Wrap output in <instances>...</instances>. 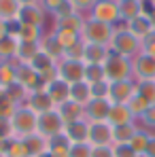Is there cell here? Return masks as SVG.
<instances>
[{"label":"cell","mask_w":155,"mask_h":157,"mask_svg":"<svg viewBox=\"0 0 155 157\" xmlns=\"http://www.w3.org/2000/svg\"><path fill=\"white\" fill-rule=\"evenodd\" d=\"M0 138H2V140L15 138V132H13V123H11V119H6V117H0Z\"/></svg>","instance_id":"cell-47"},{"label":"cell","mask_w":155,"mask_h":157,"mask_svg":"<svg viewBox=\"0 0 155 157\" xmlns=\"http://www.w3.org/2000/svg\"><path fill=\"white\" fill-rule=\"evenodd\" d=\"M113 32L115 26H108L104 21H98L94 17H85V24L81 30V38L85 43H96V45H110V38H113Z\"/></svg>","instance_id":"cell-2"},{"label":"cell","mask_w":155,"mask_h":157,"mask_svg":"<svg viewBox=\"0 0 155 157\" xmlns=\"http://www.w3.org/2000/svg\"><path fill=\"white\" fill-rule=\"evenodd\" d=\"M41 4L45 6V11L49 13V17H53V15H57L68 4V0H41Z\"/></svg>","instance_id":"cell-46"},{"label":"cell","mask_w":155,"mask_h":157,"mask_svg":"<svg viewBox=\"0 0 155 157\" xmlns=\"http://www.w3.org/2000/svg\"><path fill=\"white\" fill-rule=\"evenodd\" d=\"M47 94H49V98L53 100V104H55V108L57 106H62L64 102H68L70 100V83H66L64 78H55L53 83H49L47 87Z\"/></svg>","instance_id":"cell-16"},{"label":"cell","mask_w":155,"mask_h":157,"mask_svg":"<svg viewBox=\"0 0 155 157\" xmlns=\"http://www.w3.org/2000/svg\"><path fill=\"white\" fill-rule=\"evenodd\" d=\"M138 125L145 128V130H149V132H155V104H151L147 108V113L142 115V119L138 121Z\"/></svg>","instance_id":"cell-44"},{"label":"cell","mask_w":155,"mask_h":157,"mask_svg":"<svg viewBox=\"0 0 155 157\" xmlns=\"http://www.w3.org/2000/svg\"><path fill=\"white\" fill-rule=\"evenodd\" d=\"M151 4H153V9H155V0H151Z\"/></svg>","instance_id":"cell-60"},{"label":"cell","mask_w":155,"mask_h":157,"mask_svg":"<svg viewBox=\"0 0 155 157\" xmlns=\"http://www.w3.org/2000/svg\"><path fill=\"white\" fill-rule=\"evenodd\" d=\"M110 106H113V102L108 98H91L89 104L85 106V119L89 123H94V121H106L108 113H110Z\"/></svg>","instance_id":"cell-12"},{"label":"cell","mask_w":155,"mask_h":157,"mask_svg":"<svg viewBox=\"0 0 155 157\" xmlns=\"http://www.w3.org/2000/svg\"><path fill=\"white\" fill-rule=\"evenodd\" d=\"M2 94H4V91H2V89H0V96H2Z\"/></svg>","instance_id":"cell-61"},{"label":"cell","mask_w":155,"mask_h":157,"mask_svg":"<svg viewBox=\"0 0 155 157\" xmlns=\"http://www.w3.org/2000/svg\"><path fill=\"white\" fill-rule=\"evenodd\" d=\"M68 157H91V144L89 142H75V144H70Z\"/></svg>","instance_id":"cell-42"},{"label":"cell","mask_w":155,"mask_h":157,"mask_svg":"<svg viewBox=\"0 0 155 157\" xmlns=\"http://www.w3.org/2000/svg\"><path fill=\"white\" fill-rule=\"evenodd\" d=\"M15 110H17V104H15L13 100H9V98L2 94V96H0V117H6V119H11Z\"/></svg>","instance_id":"cell-45"},{"label":"cell","mask_w":155,"mask_h":157,"mask_svg":"<svg viewBox=\"0 0 155 157\" xmlns=\"http://www.w3.org/2000/svg\"><path fill=\"white\" fill-rule=\"evenodd\" d=\"M113 128H119V125H128V123H136V117L132 115L128 104H113L110 106V113H108V119H106Z\"/></svg>","instance_id":"cell-19"},{"label":"cell","mask_w":155,"mask_h":157,"mask_svg":"<svg viewBox=\"0 0 155 157\" xmlns=\"http://www.w3.org/2000/svg\"><path fill=\"white\" fill-rule=\"evenodd\" d=\"M64 125H66V123H64V119L60 117L57 108H53V110H47V113L38 115L36 132L43 134L45 138H53V136H57V134L64 132Z\"/></svg>","instance_id":"cell-6"},{"label":"cell","mask_w":155,"mask_h":157,"mask_svg":"<svg viewBox=\"0 0 155 157\" xmlns=\"http://www.w3.org/2000/svg\"><path fill=\"white\" fill-rule=\"evenodd\" d=\"M68 2L72 4L75 13L83 15V17H89V13H91V9H94V4H96L98 0H68Z\"/></svg>","instance_id":"cell-41"},{"label":"cell","mask_w":155,"mask_h":157,"mask_svg":"<svg viewBox=\"0 0 155 157\" xmlns=\"http://www.w3.org/2000/svg\"><path fill=\"white\" fill-rule=\"evenodd\" d=\"M83 24H85V17L79 15V13H70V15H64V17H53L51 19V28H57V30H72V32H79L83 30Z\"/></svg>","instance_id":"cell-21"},{"label":"cell","mask_w":155,"mask_h":157,"mask_svg":"<svg viewBox=\"0 0 155 157\" xmlns=\"http://www.w3.org/2000/svg\"><path fill=\"white\" fill-rule=\"evenodd\" d=\"M21 140H24V144H26L28 157H38V155H43V153L49 151V138H45V136L38 134V132L30 134V136L21 138Z\"/></svg>","instance_id":"cell-20"},{"label":"cell","mask_w":155,"mask_h":157,"mask_svg":"<svg viewBox=\"0 0 155 157\" xmlns=\"http://www.w3.org/2000/svg\"><path fill=\"white\" fill-rule=\"evenodd\" d=\"M104 64H85V81L87 83H98L104 81Z\"/></svg>","instance_id":"cell-39"},{"label":"cell","mask_w":155,"mask_h":157,"mask_svg":"<svg viewBox=\"0 0 155 157\" xmlns=\"http://www.w3.org/2000/svg\"><path fill=\"white\" fill-rule=\"evenodd\" d=\"M0 157H6V155H4V153H2V151H0Z\"/></svg>","instance_id":"cell-59"},{"label":"cell","mask_w":155,"mask_h":157,"mask_svg":"<svg viewBox=\"0 0 155 157\" xmlns=\"http://www.w3.org/2000/svg\"><path fill=\"white\" fill-rule=\"evenodd\" d=\"M108 55H110V47L96 45V43H85V49H83V62L85 64H104L108 59Z\"/></svg>","instance_id":"cell-18"},{"label":"cell","mask_w":155,"mask_h":157,"mask_svg":"<svg viewBox=\"0 0 155 157\" xmlns=\"http://www.w3.org/2000/svg\"><path fill=\"white\" fill-rule=\"evenodd\" d=\"M83 49H85V43H83V38H81L77 45H72L70 49L64 51V57H68V59H83Z\"/></svg>","instance_id":"cell-49"},{"label":"cell","mask_w":155,"mask_h":157,"mask_svg":"<svg viewBox=\"0 0 155 157\" xmlns=\"http://www.w3.org/2000/svg\"><path fill=\"white\" fill-rule=\"evenodd\" d=\"M134 94H136V81H134V78L117 81V83H110L108 100H110L113 104H128Z\"/></svg>","instance_id":"cell-11"},{"label":"cell","mask_w":155,"mask_h":157,"mask_svg":"<svg viewBox=\"0 0 155 157\" xmlns=\"http://www.w3.org/2000/svg\"><path fill=\"white\" fill-rule=\"evenodd\" d=\"M19 9H21L19 0H0V19H4V21L17 19Z\"/></svg>","instance_id":"cell-33"},{"label":"cell","mask_w":155,"mask_h":157,"mask_svg":"<svg viewBox=\"0 0 155 157\" xmlns=\"http://www.w3.org/2000/svg\"><path fill=\"white\" fill-rule=\"evenodd\" d=\"M26 106L32 108L36 115H43V113L55 108V104H53V100L49 98V94H47L45 87H38V89L30 91V94H28V100H26Z\"/></svg>","instance_id":"cell-13"},{"label":"cell","mask_w":155,"mask_h":157,"mask_svg":"<svg viewBox=\"0 0 155 157\" xmlns=\"http://www.w3.org/2000/svg\"><path fill=\"white\" fill-rule=\"evenodd\" d=\"M104 75H106V81L108 83H117V81H128V78H132V59L110 51L108 59L104 62Z\"/></svg>","instance_id":"cell-4"},{"label":"cell","mask_w":155,"mask_h":157,"mask_svg":"<svg viewBox=\"0 0 155 157\" xmlns=\"http://www.w3.org/2000/svg\"><path fill=\"white\" fill-rule=\"evenodd\" d=\"M128 106H130V110H132V115L136 117V121H140V119H142V115L147 113V108H149L151 104H149V102H147V100L136 91V94L132 96V100L128 102Z\"/></svg>","instance_id":"cell-37"},{"label":"cell","mask_w":155,"mask_h":157,"mask_svg":"<svg viewBox=\"0 0 155 157\" xmlns=\"http://www.w3.org/2000/svg\"><path fill=\"white\" fill-rule=\"evenodd\" d=\"M142 53H147L149 57H153L155 59V32H151L147 38H142Z\"/></svg>","instance_id":"cell-51"},{"label":"cell","mask_w":155,"mask_h":157,"mask_svg":"<svg viewBox=\"0 0 155 157\" xmlns=\"http://www.w3.org/2000/svg\"><path fill=\"white\" fill-rule=\"evenodd\" d=\"M57 113L64 119V123H72V121H79V119H85V106L77 104L72 100H68L62 106H57Z\"/></svg>","instance_id":"cell-23"},{"label":"cell","mask_w":155,"mask_h":157,"mask_svg":"<svg viewBox=\"0 0 155 157\" xmlns=\"http://www.w3.org/2000/svg\"><path fill=\"white\" fill-rule=\"evenodd\" d=\"M28 94H30V91H28L24 85H19L17 81H15L11 87H6V89H4V96H6L9 100H13V102H15L17 106H24V104H26Z\"/></svg>","instance_id":"cell-35"},{"label":"cell","mask_w":155,"mask_h":157,"mask_svg":"<svg viewBox=\"0 0 155 157\" xmlns=\"http://www.w3.org/2000/svg\"><path fill=\"white\" fill-rule=\"evenodd\" d=\"M136 91L149 104H155V78L153 81H140V83H136Z\"/></svg>","instance_id":"cell-40"},{"label":"cell","mask_w":155,"mask_h":157,"mask_svg":"<svg viewBox=\"0 0 155 157\" xmlns=\"http://www.w3.org/2000/svg\"><path fill=\"white\" fill-rule=\"evenodd\" d=\"M38 157H53V155L49 153V151H47V153H43V155H38Z\"/></svg>","instance_id":"cell-58"},{"label":"cell","mask_w":155,"mask_h":157,"mask_svg":"<svg viewBox=\"0 0 155 157\" xmlns=\"http://www.w3.org/2000/svg\"><path fill=\"white\" fill-rule=\"evenodd\" d=\"M11 123H13V132H15V138H26L30 134L36 132V125H38V115L28 108L26 104L17 106V110L13 113L11 117Z\"/></svg>","instance_id":"cell-3"},{"label":"cell","mask_w":155,"mask_h":157,"mask_svg":"<svg viewBox=\"0 0 155 157\" xmlns=\"http://www.w3.org/2000/svg\"><path fill=\"white\" fill-rule=\"evenodd\" d=\"M142 157H155V132L151 134L149 147H147V151H145V155H142Z\"/></svg>","instance_id":"cell-53"},{"label":"cell","mask_w":155,"mask_h":157,"mask_svg":"<svg viewBox=\"0 0 155 157\" xmlns=\"http://www.w3.org/2000/svg\"><path fill=\"white\" fill-rule=\"evenodd\" d=\"M36 2H41V0H19L21 6H26V4H36Z\"/></svg>","instance_id":"cell-55"},{"label":"cell","mask_w":155,"mask_h":157,"mask_svg":"<svg viewBox=\"0 0 155 157\" xmlns=\"http://www.w3.org/2000/svg\"><path fill=\"white\" fill-rule=\"evenodd\" d=\"M17 47H19V38L17 36H2L0 38V59L2 62H15V55H17Z\"/></svg>","instance_id":"cell-25"},{"label":"cell","mask_w":155,"mask_h":157,"mask_svg":"<svg viewBox=\"0 0 155 157\" xmlns=\"http://www.w3.org/2000/svg\"><path fill=\"white\" fill-rule=\"evenodd\" d=\"M15 81H17L19 85H24L28 91H34V89L43 87L38 72H36L30 64H15Z\"/></svg>","instance_id":"cell-14"},{"label":"cell","mask_w":155,"mask_h":157,"mask_svg":"<svg viewBox=\"0 0 155 157\" xmlns=\"http://www.w3.org/2000/svg\"><path fill=\"white\" fill-rule=\"evenodd\" d=\"M68 151H70V140L64 136V132L49 138V153L53 157H68Z\"/></svg>","instance_id":"cell-28"},{"label":"cell","mask_w":155,"mask_h":157,"mask_svg":"<svg viewBox=\"0 0 155 157\" xmlns=\"http://www.w3.org/2000/svg\"><path fill=\"white\" fill-rule=\"evenodd\" d=\"M64 136L70 140V144H75V142H87L89 121L87 119H79V121H72V123H66L64 125Z\"/></svg>","instance_id":"cell-17"},{"label":"cell","mask_w":155,"mask_h":157,"mask_svg":"<svg viewBox=\"0 0 155 157\" xmlns=\"http://www.w3.org/2000/svg\"><path fill=\"white\" fill-rule=\"evenodd\" d=\"M4 144H6V140H2V138H0V151H2V153H4Z\"/></svg>","instance_id":"cell-57"},{"label":"cell","mask_w":155,"mask_h":157,"mask_svg":"<svg viewBox=\"0 0 155 157\" xmlns=\"http://www.w3.org/2000/svg\"><path fill=\"white\" fill-rule=\"evenodd\" d=\"M6 34H9V26H6V21H4V19H0V38H2V36H6Z\"/></svg>","instance_id":"cell-54"},{"label":"cell","mask_w":155,"mask_h":157,"mask_svg":"<svg viewBox=\"0 0 155 157\" xmlns=\"http://www.w3.org/2000/svg\"><path fill=\"white\" fill-rule=\"evenodd\" d=\"M38 45H41V51L47 53L49 57H53L55 62H60V59L64 57V47L57 43V38L53 36L51 30H47V32H45V36L41 38V43H38Z\"/></svg>","instance_id":"cell-22"},{"label":"cell","mask_w":155,"mask_h":157,"mask_svg":"<svg viewBox=\"0 0 155 157\" xmlns=\"http://www.w3.org/2000/svg\"><path fill=\"white\" fill-rule=\"evenodd\" d=\"M113 153L115 157H140L130 144H113Z\"/></svg>","instance_id":"cell-50"},{"label":"cell","mask_w":155,"mask_h":157,"mask_svg":"<svg viewBox=\"0 0 155 157\" xmlns=\"http://www.w3.org/2000/svg\"><path fill=\"white\" fill-rule=\"evenodd\" d=\"M91 157H115L113 147H91Z\"/></svg>","instance_id":"cell-52"},{"label":"cell","mask_w":155,"mask_h":157,"mask_svg":"<svg viewBox=\"0 0 155 157\" xmlns=\"http://www.w3.org/2000/svg\"><path fill=\"white\" fill-rule=\"evenodd\" d=\"M4 155L6 157H28L26 144L21 138H9L4 144Z\"/></svg>","instance_id":"cell-36"},{"label":"cell","mask_w":155,"mask_h":157,"mask_svg":"<svg viewBox=\"0 0 155 157\" xmlns=\"http://www.w3.org/2000/svg\"><path fill=\"white\" fill-rule=\"evenodd\" d=\"M15 83V62H2L0 59V89L4 91Z\"/></svg>","instance_id":"cell-34"},{"label":"cell","mask_w":155,"mask_h":157,"mask_svg":"<svg viewBox=\"0 0 155 157\" xmlns=\"http://www.w3.org/2000/svg\"><path fill=\"white\" fill-rule=\"evenodd\" d=\"M89 17L104 21L108 26H119L121 19H119V2L117 0H98L89 13Z\"/></svg>","instance_id":"cell-5"},{"label":"cell","mask_w":155,"mask_h":157,"mask_svg":"<svg viewBox=\"0 0 155 157\" xmlns=\"http://www.w3.org/2000/svg\"><path fill=\"white\" fill-rule=\"evenodd\" d=\"M140 13H142V0H121L119 2V19H121V24L134 19Z\"/></svg>","instance_id":"cell-26"},{"label":"cell","mask_w":155,"mask_h":157,"mask_svg":"<svg viewBox=\"0 0 155 157\" xmlns=\"http://www.w3.org/2000/svg\"><path fill=\"white\" fill-rule=\"evenodd\" d=\"M57 62L53 59V57H49L47 53L38 51L34 57H32V62H30V66L36 70V72H43V70H47V68H51V66H55Z\"/></svg>","instance_id":"cell-38"},{"label":"cell","mask_w":155,"mask_h":157,"mask_svg":"<svg viewBox=\"0 0 155 157\" xmlns=\"http://www.w3.org/2000/svg\"><path fill=\"white\" fill-rule=\"evenodd\" d=\"M70 100L81 104V106L89 104V100H91V87H89L87 81H79V83L70 85Z\"/></svg>","instance_id":"cell-24"},{"label":"cell","mask_w":155,"mask_h":157,"mask_svg":"<svg viewBox=\"0 0 155 157\" xmlns=\"http://www.w3.org/2000/svg\"><path fill=\"white\" fill-rule=\"evenodd\" d=\"M113 132H115V128L108 121H94V123H89L87 142L91 147H113V142H115Z\"/></svg>","instance_id":"cell-9"},{"label":"cell","mask_w":155,"mask_h":157,"mask_svg":"<svg viewBox=\"0 0 155 157\" xmlns=\"http://www.w3.org/2000/svg\"><path fill=\"white\" fill-rule=\"evenodd\" d=\"M45 32H47V28H38V26H28V24H21L17 38H19L21 43H41V38L45 36Z\"/></svg>","instance_id":"cell-29"},{"label":"cell","mask_w":155,"mask_h":157,"mask_svg":"<svg viewBox=\"0 0 155 157\" xmlns=\"http://www.w3.org/2000/svg\"><path fill=\"white\" fill-rule=\"evenodd\" d=\"M132 78L136 83L140 81H153L155 78V59L147 53H138L132 57Z\"/></svg>","instance_id":"cell-10"},{"label":"cell","mask_w":155,"mask_h":157,"mask_svg":"<svg viewBox=\"0 0 155 157\" xmlns=\"http://www.w3.org/2000/svg\"><path fill=\"white\" fill-rule=\"evenodd\" d=\"M38 51H41V45H38V43H21V40H19L17 55H15V64H30L32 57Z\"/></svg>","instance_id":"cell-30"},{"label":"cell","mask_w":155,"mask_h":157,"mask_svg":"<svg viewBox=\"0 0 155 157\" xmlns=\"http://www.w3.org/2000/svg\"><path fill=\"white\" fill-rule=\"evenodd\" d=\"M108 47H110L113 53L132 59L134 55L140 53V49H142V40L136 38L123 24H119V26H115V32H113V38H110V45H108Z\"/></svg>","instance_id":"cell-1"},{"label":"cell","mask_w":155,"mask_h":157,"mask_svg":"<svg viewBox=\"0 0 155 157\" xmlns=\"http://www.w3.org/2000/svg\"><path fill=\"white\" fill-rule=\"evenodd\" d=\"M136 130H138V121H136V123H128V125L115 128V132H113L115 142H113V144H128L130 140H132V136L136 134Z\"/></svg>","instance_id":"cell-32"},{"label":"cell","mask_w":155,"mask_h":157,"mask_svg":"<svg viewBox=\"0 0 155 157\" xmlns=\"http://www.w3.org/2000/svg\"><path fill=\"white\" fill-rule=\"evenodd\" d=\"M91 87V98H108V91H110V83L104 78L98 83H89Z\"/></svg>","instance_id":"cell-43"},{"label":"cell","mask_w":155,"mask_h":157,"mask_svg":"<svg viewBox=\"0 0 155 157\" xmlns=\"http://www.w3.org/2000/svg\"><path fill=\"white\" fill-rule=\"evenodd\" d=\"M117 2H121V0H117Z\"/></svg>","instance_id":"cell-62"},{"label":"cell","mask_w":155,"mask_h":157,"mask_svg":"<svg viewBox=\"0 0 155 157\" xmlns=\"http://www.w3.org/2000/svg\"><path fill=\"white\" fill-rule=\"evenodd\" d=\"M151 134L153 132H149V130H145V128H140L138 125V130H136V134L132 136V140H130L128 144L138 153V155L142 157L145 155V151H147V147H149V140H151Z\"/></svg>","instance_id":"cell-27"},{"label":"cell","mask_w":155,"mask_h":157,"mask_svg":"<svg viewBox=\"0 0 155 157\" xmlns=\"http://www.w3.org/2000/svg\"><path fill=\"white\" fill-rule=\"evenodd\" d=\"M149 17H151V24H153V28H155V9L149 13Z\"/></svg>","instance_id":"cell-56"},{"label":"cell","mask_w":155,"mask_h":157,"mask_svg":"<svg viewBox=\"0 0 155 157\" xmlns=\"http://www.w3.org/2000/svg\"><path fill=\"white\" fill-rule=\"evenodd\" d=\"M49 13L45 11V6L41 2L36 4H26L19 9V15H17V21L19 24H28V26H38V28H47L49 21Z\"/></svg>","instance_id":"cell-7"},{"label":"cell","mask_w":155,"mask_h":157,"mask_svg":"<svg viewBox=\"0 0 155 157\" xmlns=\"http://www.w3.org/2000/svg\"><path fill=\"white\" fill-rule=\"evenodd\" d=\"M38 77H41V85L47 87L49 83H53L55 78L60 77V75H57V64L51 66V68H47V70H43V72H38Z\"/></svg>","instance_id":"cell-48"},{"label":"cell","mask_w":155,"mask_h":157,"mask_svg":"<svg viewBox=\"0 0 155 157\" xmlns=\"http://www.w3.org/2000/svg\"><path fill=\"white\" fill-rule=\"evenodd\" d=\"M57 75L60 78H64L66 83H79V81H85V62L83 59H68V57H62L57 62Z\"/></svg>","instance_id":"cell-8"},{"label":"cell","mask_w":155,"mask_h":157,"mask_svg":"<svg viewBox=\"0 0 155 157\" xmlns=\"http://www.w3.org/2000/svg\"><path fill=\"white\" fill-rule=\"evenodd\" d=\"M123 26L128 28L130 32L136 36V38H147L151 32H155V28H153V24H151V17L147 15V13H140V15H136L134 19H130V21H126Z\"/></svg>","instance_id":"cell-15"},{"label":"cell","mask_w":155,"mask_h":157,"mask_svg":"<svg viewBox=\"0 0 155 157\" xmlns=\"http://www.w3.org/2000/svg\"><path fill=\"white\" fill-rule=\"evenodd\" d=\"M53 32V36L57 38V43L64 47V51L66 49H70L72 45H77L79 40H81V34L79 32H72V30H57V28H49Z\"/></svg>","instance_id":"cell-31"}]
</instances>
